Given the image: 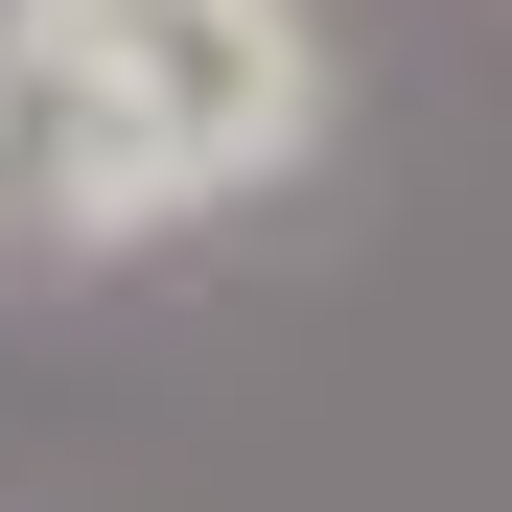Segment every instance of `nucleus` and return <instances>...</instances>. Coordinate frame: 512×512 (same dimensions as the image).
Here are the masks:
<instances>
[{
  "instance_id": "nucleus-1",
  "label": "nucleus",
  "mask_w": 512,
  "mask_h": 512,
  "mask_svg": "<svg viewBox=\"0 0 512 512\" xmlns=\"http://www.w3.org/2000/svg\"><path fill=\"white\" fill-rule=\"evenodd\" d=\"M326 117H350V47L326 0H0V256H117L280 210Z\"/></svg>"
}]
</instances>
